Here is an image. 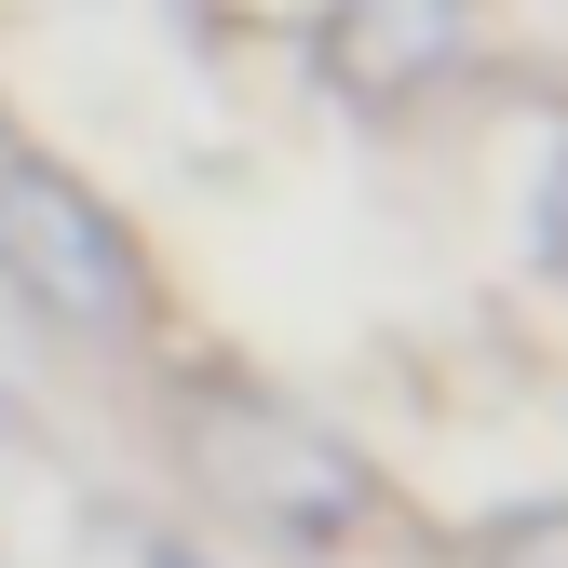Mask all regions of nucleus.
<instances>
[{"mask_svg": "<svg viewBox=\"0 0 568 568\" xmlns=\"http://www.w3.org/2000/svg\"><path fill=\"white\" fill-rule=\"evenodd\" d=\"M0 271L28 284V312H54L68 338H135L150 325V271H135L122 217L68 176V163H0Z\"/></svg>", "mask_w": 568, "mask_h": 568, "instance_id": "nucleus-1", "label": "nucleus"}, {"mask_svg": "<svg viewBox=\"0 0 568 568\" xmlns=\"http://www.w3.org/2000/svg\"><path fill=\"white\" fill-rule=\"evenodd\" d=\"M190 460H203V487H217L231 515H257L284 541H352L379 515V474L352 460L338 434L284 419V406H203L190 419Z\"/></svg>", "mask_w": 568, "mask_h": 568, "instance_id": "nucleus-2", "label": "nucleus"}, {"mask_svg": "<svg viewBox=\"0 0 568 568\" xmlns=\"http://www.w3.org/2000/svg\"><path fill=\"white\" fill-rule=\"evenodd\" d=\"M447 54H460V0H338L325 14V68L352 95H406V82H434Z\"/></svg>", "mask_w": 568, "mask_h": 568, "instance_id": "nucleus-3", "label": "nucleus"}, {"mask_svg": "<svg viewBox=\"0 0 568 568\" xmlns=\"http://www.w3.org/2000/svg\"><path fill=\"white\" fill-rule=\"evenodd\" d=\"M487 568H568V501L515 515V528H487Z\"/></svg>", "mask_w": 568, "mask_h": 568, "instance_id": "nucleus-4", "label": "nucleus"}, {"mask_svg": "<svg viewBox=\"0 0 568 568\" xmlns=\"http://www.w3.org/2000/svg\"><path fill=\"white\" fill-rule=\"evenodd\" d=\"M555 257H568V190H555Z\"/></svg>", "mask_w": 568, "mask_h": 568, "instance_id": "nucleus-5", "label": "nucleus"}, {"mask_svg": "<svg viewBox=\"0 0 568 568\" xmlns=\"http://www.w3.org/2000/svg\"><path fill=\"white\" fill-rule=\"evenodd\" d=\"M150 568H190V555H176V541H150Z\"/></svg>", "mask_w": 568, "mask_h": 568, "instance_id": "nucleus-6", "label": "nucleus"}]
</instances>
